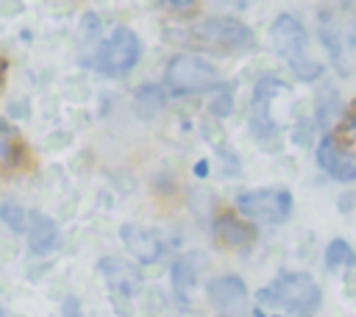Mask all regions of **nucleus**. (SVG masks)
<instances>
[{
    "label": "nucleus",
    "instance_id": "nucleus-1",
    "mask_svg": "<svg viewBox=\"0 0 356 317\" xmlns=\"http://www.w3.org/2000/svg\"><path fill=\"white\" fill-rule=\"evenodd\" d=\"M259 300L267 303V306H278L289 314H312L320 309L323 303V295H320V286L312 281V275L306 273H278L275 281L259 292Z\"/></svg>",
    "mask_w": 356,
    "mask_h": 317
},
{
    "label": "nucleus",
    "instance_id": "nucleus-2",
    "mask_svg": "<svg viewBox=\"0 0 356 317\" xmlns=\"http://www.w3.org/2000/svg\"><path fill=\"white\" fill-rule=\"evenodd\" d=\"M273 44H275V53L292 67V72L300 78V81H317L323 75V64L312 61L309 53H306V44H309V36H306V28L300 25L298 17L292 14H278L275 22H273Z\"/></svg>",
    "mask_w": 356,
    "mask_h": 317
},
{
    "label": "nucleus",
    "instance_id": "nucleus-3",
    "mask_svg": "<svg viewBox=\"0 0 356 317\" xmlns=\"http://www.w3.org/2000/svg\"><path fill=\"white\" fill-rule=\"evenodd\" d=\"M192 44L211 53H236L253 44V33L234 17H206L192 28Z\"/></svg>",
    "mask_w": 356,
    "mask_h": 317
},
{
    "label": "nucleus",
    "instance_id": "nucleus-4",
    "mask_svg": "<svg viewBox=\"0 0 356 317\" xmlns=\"http://www.w3.org/2000/svg\"><path fill=\"white\" fill-rule=\"evenodd\" d=\"M164 81H167V89L172 95L184 97V95H197V92L217 86L220 75H217V67L209 64L206 58L181 53V56L170 58V64L164 70Z\"/></svg>",
    "mask_w": 356,
    "mask_h": 317
},
{
    "label": "nucleus",
    "instance_id": "nucleus-5",
    "mask_svg": "<svg viewBox=\"0 0 356 317\" xmlns=\"http://www.w3.org/2000/svg\"><path fill=\"white\" fill-rule=\"evenodd\" d=\"M142 53L139 36L131 28H117L111 31V36L100 44L97 56H95V67L106 75H125L136 67Z\"/></svg>",
    "mask_w": 356,
    "mask_h": 317
},
{
    "label": "nucleus",
    "instance_id": "nucleus-6",
    "mask_svg": "<svg viewBox=\"0 0 356 317\" xmlns=\"http://www.w3.org/2000/svg\"><path fill=\"white\" fill-rule=\"evenodd\" d=\"M236 211L259 222H284L292 214V195L286 189H248L234 197Z\"/></svg>",
    "mask_w": 356,
    "mask_h": 317
},
{
    "label": "nucleus",
    "instance_id": "nucleus-7",
    "mask_svg": "<svg viewBox=\"0 0 356 317\" xmlns=\"http://www.w3.org/2000/svg\"><path fill=\"white\" fill-rule=\"evenodd\" d=\"M97 273L103 275V281H106V286H108V295H111L114 306H117L120 311H125L128 303L136 298V292H139V286H142V275H139V270H136L131 261H125V259L106 256V259L97 261ZM125 314H128V311H125Z\"/></svg>",
    "mask_w": 356,
    "mask_h": 317
},
{
    "label": "nucleus",
    "instance_id": "nucleus-8",
    "mask_svg": "<svg viewBox=\"0 0 356 317\" xmlns=\"http://www.w3.org/2000/svg\"><path fill=\"white\" fill-rule=\"evenodd\" d=\"M120 236H122L125 247L134 253V259H139L142 264H156V261H161L172 250V236L164 234L161 228H147V225L125 222L120 228Z\"/></svg>",
    "mask_w": 356,
    "mask_h": 317
},
{
    "label": "nucleus",
    "instance_id": "nucleus-9",
    "mask_svg": "<svg viewBox=\"0 0 356 317\" xmlns=\"http://www.w3.org/2000/svg\"><path fill=\"white\" fill-rule=\"evenodd\" d=\"M206 298L222 317H245L248 311V286L236 275H217L206 284Z\"/></svg>",
    "mask_w": 356,
    "mask_h": 317
},
{
    "label": "nucleus",
    "instance_id": "nucleus-10",
    "mask_svg": "<svg viewBox=\"0 0 356 317\" xmlns=\"http://www.w3.org/2000/svg\"><path fill=\"white\" fill-rule=\"evenodd\" d=\"M206 264H209V259L200 250H186L172 261L170 281H172V295L181 306H192L195 292H197V281H200V270Z\"/></svg>",
    "mask_w": 356,
    "mask_h": 317
},
{
    "label": "nucleus",
    "instance_id": "nucleus-11",
    "mask_svg": "<svg viewBox=\"0 0 356 317\" xmlns=\"http://www.w3.org/2000/svg\"><path fill=\"white\" fill-rule=\"evenodd\" d=\"M278 92H284V83H281L275 75L261 78V81L256 83V89H253V114H250V125H253L256 139H261V145H264L267 136L275 139V122H273V117H270V103H273V97H275Z\"/></svg>",
    "mask_w": 356,
    "mask_h": 317
},
{
    "label": "nucleus",
    "instance_id": "nucleus-12",
    "mask_svg": "<svg viewBox=\"0 0 356 317\" xmlns=\"http://www.w3.org/2000/svg\"><path fill=\"white\" fill-rule=\"evenodd\" d=\"M317 164L337 181H356V153L342 147L334 136H325L320 145H317Z\"/></svg>",
    "mask_w": 356,
    "mask_h": 317
},
{
    "label": "nucleus",
    "instance_id": "nucleus-13",
    "mask_svg": "<svg viewBox=\"0 0 356 317\" xmlns=\"http://www.w3.org/2000/svg\"><path fill=\"white\" fill-rule=\"evenodd\" d=\"M214 239L222 245V247H248L253 239H256V228L234 214H220L217 222H214Z\"/></svg>",
    "mask_w": 356,
    "mask_h": 317
},
{
    "label": "nucleus",
    "instance_id": "nucleus-14",
    "mask_svg": "<svg viewBox=\"0 0 356 317\" xmlns=\"http://www.w3.org/2000/svg\"><path fill=\"white\" fill-rule=\"evenodd\" d=\"M28 250L33 256H42V253H50L56 245H58V228L56 222L42 214V211H33L31 214V222H28Z\"/></svg>",
    "mask_w": 356,
    "mask_h": 317
},
{
    "label": "nucleus",
    "instance_id": "nucleus-15",
    "mask_svg": "<svg viewBox=\"0 0 356 317\" xmlns=\"http://www.w3.org/2000/svg\"><path fill=\"white\" fill-rule=\"evenodd\" d=\"M164 106H167V95H164V89L156 86V83H142V86L134 92V111H136V117H142V120H153L156 114L164 111Z\"/></svg>",
    "mask_w": 356,
    "mask_h": 317
},
{
    "label": "nucleus",
    "instance_id": "nucleus-16",
    "mask_svg": "<svg viewBox=\"0 0 356 317\" xmlns=\"http://www.w3.org/2000/svg\"><path fill=\"white\" fill-rule=\"evenodd\" d=\"M314 114H317V122L320 128H334V122H339L342 117V97L334 86H323L317 100H314Z\"/></svg>",
    "mask_w": 356,
    "mask_h": 317
},
{
    "label": "nucleus",
    "instance_id": "nucleus-17",
    "mask_svg": "<svg viewBox=\"0 0 356 317\" xmlns=\"http://www.w3.org/2000/svg\"><path fill=\"white\" fill-rule=\"evenodd\" d=\"M325 267H356V250L345 239H331L325 247Z\"/></svg>",
    "mask_w": 356,
    "mask_h": 317
},
{
    "label": "nucleus",
    "instance_id": "nucleus-18",
    "mask_svg": "<svg viewBox=\"0 0 356 317\" xmlns=\"http://www.w3.org/2000/svg\"><path fill=\"white\" fill-rule=\"evenodd\" d=\"M0 220L6 222V228L11 231V234H22V231H28V217H25V209L19 206V203H14V200H3V206H0Z\"/></svg>",
    "mask_w": 356,
    "mask_h": 317
},
{
    "label": "nucleus",
    "instance_id": "nucleus-19",
    "mask_svg": "<svg viewBox=\"0 0 356 317\" xmlns=\"http://www.w3.org/2000/svg\"><path fill=\"white\" fill-rule=\"evenodd\" d=\"M231 108H234V95H231V86H228V83H225V86H217V95L211 97L209 111H211L214 117H228V114H231Z\"/></svg>",
    "mask_w": 356,
    "mask_h": 317
},
{
    "label": "nucleus",
    "instance_id": "nucleus-20",
    "mask_svg": "<svg viewBox=\"0 0 356 317\" xmlns=\"http://www.w3.org/2000/svg\"><path fill=\"white\" fill-rule=\"evenodd\" d=\"M320 36H323V42H325V47H328V53L334 56V61L337 64H342V47H339V39H337V31L325 22V17H323V25H320Z\"/></svg>",
    "mask_w": 356,
    "mask_h": 317
},
{
    "label": "nucleus",
    "instance_id": "nucleus-21",
    "mask_svg": "<svg viewBox=\"0 0 356 317\" xmlns=\"http://www.w3.org/2000/svg\"><path fill=\"white\" fill-rule=\"evenodd\" d=\"M164 6L172 8V11H178V14H189L197 6V0H164Z\"/></svg>",
    "mask_w": 356,
    "mask_h": 317
},
{
    "label": "nucleus",
    "instance_id": "nucleus-22",
    "mask_svg": "<svg viewBox=\"0 0 356 317\" xmlns=\"http://www.w3.org/2000/svg\"><path fill=\"white\" fill-rule=\"evenodd\" d=\"M64 317H83L78 298H67V300H64Z\"/></svg>",
    "mask_w": 356,
    "mask_h": 317
},
{
    "label": "nucleus",
    "instance_id": "nucleus-23",
    "mask_svg": "<svg viewBox=\"0 0 356 317\" xmlns=\"http://www.w3.org/2000/svg\"><path fill=\"white\" fill-rule=\"evenodd\" d=\"M342 136H345L348 142L356 145V117H348V120H345V125H342Z\"/></svg>",
    "mask_w": 356,
    "mask_h": 317
},
{
    "label": "nucleus",
    "instance_id": "nucleus-24",
    "mask_svg": "<svg viewBox=\"0 0 356 317\" xmlns=\"http://www.w3.org/2000/svg\"><path fill=\"white\" fill-rule=\"evenodd\" d=\"M353 200H356V195H342V197H339V211H342V214H348V211L353 209V206H350Z\"/></svg>",
    "mask_w": 356,
    "mask_h": 317
},
{
    "label": "nucleus",
    "instance_id": "nucleus-25",
    "mask_svg": "<svg viewBox=\"0 0 356 317\" xmlns=\"http://www.w3.org/2000/svg\"><path fill=\"white\" fill-rule=\"evenodd\" d=\"M217 6H231V8H245L250 0H214Z\"/></svg>",
    "mask_w": 356,
    "mask_h": 317
},
{
    "label": "nucleus",
    "instance_id": "nucleus-26",
    "mask_svg": "<svg viewBox=\"0 0 356 317\" xmlns=\"http://www.w3.org/2000/svg\"><path fill=\"white\" fill-rule=\"evenodd\" d=\"M206 172H209V164H206V161L195 164V175H206Z\"/></svg>",
    "mask_w": 356,
    "mask_h": 317
},
{
    "label": "nucleus",
    "instance_id": "nucleus-27",
    "mask_svg": "<svg viewBox=\"0 0 356 317\" xmlns=\"http://www.w3.org/2000/svg\"><path fill=\"white\" fill-rule=\"evenodd\" d=\"M353 42H356V31H353Z\"/></svg>",
    "mask_w": 356,
    "mask_h": 317
}]
</instances>
